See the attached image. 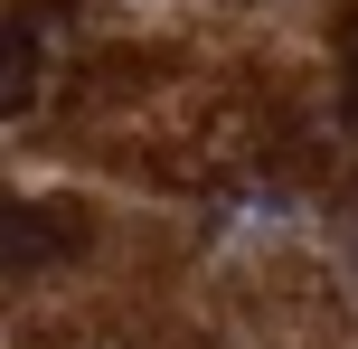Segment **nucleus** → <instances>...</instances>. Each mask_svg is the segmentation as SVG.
<instances>
[{
    "instance_id": "f257e3e1",
    "label": "nucleus",
    "mask_w": 358,
    "mask_h": 349,
    "mask_svg": "<svg viewBox=\"0 0 358 349\" xmlns=\"http://www.w3.org/2000/svg\"><path fill=\"white\" fill-rule=\"evenodd\" d=\"M85 199H0V274H57L66 255H85Z\"/></svg>"
},
{
    "instance_id": "f03ea898",
    "label": "nucleus",
    "mask_w": 358,
    "mask_h": 349,
    "mask_svg": "<svg viewBox=\"0 0 358 349\" xmlns=\"http://www.w3.org/2000/svg\"><path fill=\"white\" fill-rule=\"evenodd\" d=\"M48 48H57V10H48V0H29V10L0 19V123H19V113L38 104V85H48Z\"/></svg>"
},
{
    "instance_id": "7ed1b4c3",
    "label": "nucleus",
    "mask_w": 358,
    "mask_h": 349,
    "mask_svg": "<svg viewBox=\"0 0 358 349\" xmlns=\"http://www.w3.org/2000/svg\"><path fill=\"white\" fill-rule=\"evenodd\" d=\"M340 57H349V76H340V113L358 123V10L340 19Z\"/></svg>"
}]
</instances>
